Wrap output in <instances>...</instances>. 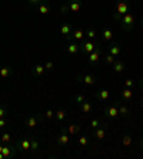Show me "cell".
<instances>
[{"label":"cell","mask_w":143,"mask_h":159,"mask_svg":"<svg viewBox=\"0 0 143 159\" xmlns=\"http://www.w3.org/2000/svg\"><path fill=\"white\" fill-rule=\"evenodd\" d=\"M86 36H87V39L89 40H93L94 37H96V30H93V29H89L87 32L84 33Z\"/></svg>","instance_id":"f546056e"},{"label":"cell","mask_w":143,"mask_h":159,"mask_svg":"<svg viewBox=\"0 0 143 159\" xmlns=\"http://www.w3.org/2000/svg\"><path fill=\"white\" fill-rule=\"evenodd\" d=\"M44 116H46V118H47V119H52V118H53V116H55V113H53V110H46V113H44Z\"/></svg>","instance_id":"f35d334b"},{"label":"cell","mask_w":143,"mask_h":159,"mask_svg":"<svg viewBox=\"0 0 143 159\" xmlns=\"http://www.w3.org/2000/svg\"><path fill=\"white\" fill-rule=\"evenodd\" d=\"M55 118H56V119H57L59 122H62L63 119H65V118H66V113H65V110L59 109V110H57V112L55 113Z\"/></svg>","instance_id":"4316f807"},{"label":"cell","mask_w":143,"mask_h":159,"mask_svg":"<svg viewBox=\"0 0 143 159\" xmlns=\"http://www.w3.org/2000/svg\"><path fill=\"white\" fill-rule=\"evenodd\" d=\"M122 143H123L125 146H129V145L132 143V136H129V135L123 136V139H122Z\"/></svg>","instance_id":"1f68e13d"},{"label":"cell","mask_w":143,"mask_h":159,"mask_svg":"<svg viewBox=\"0 0 143 159\" xmlns=\"http://www.w3.org/2000/svg\"><path fill=\"white\" fill-rule=\"evenodd\" d=\"M75 99H76V103H83V102H84V100H86V98H84V96H83V95H76V96H75Z\"/></svg>","instance_id":"e575fe53"},{"label":"cell","mask_w":143,"mask_h":159,"mask_svg":"<svg viewBox=\"0 0 143 159\" xmlns=\"http://www.w3.org/2000/svg\"><path fill=\"white\" fill-rule=\"evenodd\" d=\"M103 39H105L106 42H110V40L113 39V32H112V29L106 28L105 30H103Z\"/></svg>","instance_id":"484cf974"},{"label":"cell","mask_w":143,"mask_h":159,"mask_svg":"<svg viewBox=\"0 0 143 159\" xmlns=\"http://www.w3.org/2000/svg\"><path fill=\"white\" fill-rule=\"evenodd\" d=\"M5 126H6L5 119H3V118H0V129H2V128H5Z\"/></svg>","instance_id":"b9f144b4"},{"label":"cell","mask_w":143,"mask_h":159,"mask_svg":"<svg viewBox=\"0 0 143 159\" xmlns=\"http://www.w3.org/2000/svg\"><path fill=\"white\" fill-rule=\"evenodd\" d=\"M6 115H7V109H6L5 106L0 105V118H5Z\"/></svg>","instance_id":"8d00e7d4"},{"label":"cell","mask_w":143,"mask_h":159,"mask_svg":"<svg viewBox=\"0 0 143 159\" xmlns=\"http://www.w3.org/2000/svg\"><path fill=\"white\" fill-rule=\"evenodd\" d=\"M122 98L125 99V100H130V99L133 98V92L130 90V88L123 89V90H122Z\"/></svg>","instance_id":"cb8c5ba5"},{"label":"cell","mask_w":143,"mask_h":159,"mask_svg":"<svg viewBox=\"0 0 143 159\" xmlns=\"http://www.w3.org/2000/svg\"><path fill=\"white\" fill-rule=\"evenodd\" d=\"M107 50H109L110 55H113L116 57V56L120 53V46H119L117 43H110L109 46H107Z\"/></svg>","instance_id":"5bb4252c"},{"label":"cell","mask_w":143,"mask_h":159,"mask_svg":"<svg viewBox=\"0 0 143 159\" xmlns=\"http://www.w3.org/2000/svg\"><path fill=\"white\" fill-rule=\"evenodd\" d=\"M94 47H96V43H93L92 40H84L83 39L82 40V44H80V50H82L83 53H92L94 50Z\"/></svg>","instance_id":"52a82bcc"},{"label":"cell","mask_w":143,"mask_h":159,"mask_svg":"<svg viewBox=\"0 0 143 159\" xmlns=\"http://www.w3.org/2000/svg\"><path fill=\"white\" fill-rule=\"evenodd\" d=\"M82 0H70L69 2V5H67V9H69V11H79L80 10V7H82Z\"/></svg>","instance_id":"8fae6325"},{"label":"cell","mask_w":143,"mask_h":159,"mask_svg":"<svg viewBox=\"0 0 143 159\" xmlns=\"http://www.w3.org/2000/svg\"><path fill=\"white\" fill-rule=\"evenodd\" d=\"M79 143H80L82 146H86V145H89V138L86 136V135H82V136L79 138Z\"/></svg>","instance_id":"4dcf8cb0"},{"label":"cell","mask_w":143,"mask_h":159,"mask_svg":"<svg viewBox=\"0 0 143 159\" xmlns=\"http://www.w3.org/2000/svg\"><path fill=\"white\" fill-rule=\"evenodd\" d=\"M125 85H126V88H132L133 85H135V80H133V79H126V80H125Z\"/></svg>","instance_id":"74e56055"},{"label":"cell","mask_w":143,"mask_h":159,"mask_svg":"<svg viewBox=\"0 0 143 159\" xmlns=\"http://www.w3.org/2000/svg\"><path fill=\"white\" fill-rule=\"evenodd\" d=\"M44 70H46V69H44L43 65H36L33 69H32V75H33V76H37V77H39V76H42V75H43Z\"/></svg>","instance_id":"d6986e66"},{"label":"cell","mask_w":143,"mask_h":159,"mask_svg":"<svg viewBox=\"0 0 143 159\" xmlns=\"http://www.w3.org/2000/svg\"><path fill=\"white\" fill-rule=\"evenodd\" d=\"M129 10H130V3L127 0H117V3H116V11L113 13V20L120 22V19L126 13H129Z\"/></svg>","instance_id":"6da1fadb"},{"label":"cell","mask_w":143,"mask_h":159,"mask_svg":"<svg viewBox=\"0 0 143 159\" xmlns=\"http://www.w3.org/2000/svg\"><path fill=\"white\" fill-rule=\"evenodd\" d=\"M17 152V146L14 145H10V146H3L2 148V154L5 158H11V156H14Z\"/></svg>","instance_id":"9c48e42d"},{"label":"cell","mask_w":143,"mask_h":159,"mask_svg":"<svg viewBox=\"0 0 143 159\" xmlns=\"http://www.w3.org/2000/svg\"><path fill=\"white\" fill-rule=\"evenodd\" d=\"M80 131H82V126H79L76 123H72V125H69V126L66 128V132H69L70 135H76V133H79Z\"/></svg>","instance_id":"ffe728a7"},{"label":"cell","mask_w":143,"mask_h":159,"mask_svg":"<svg viewBox=\"0 0 143 159\" xmlns=\"http://www.w3.org/2000/svg\"><path fill=\"white\" fill-rule=\"evenodd\" d=\"M97 98L100 99V100H107L109 99V92L106 90V89H100V90H97Z\"/></svg>","instance_id":"d4e9b609"},{"label":"cell","mask_w":143,"mask_h":159,"mask_svg":"<svg viewBox=\"0 0 143 159\" xmlns=\"http://www.w3.org/2000/svg\"><path fill=\"white\" fill-rule=\"evenodd\" d=\"M0 139H2V142H5V143H9L10 142V133H7V132H5V133H2L0 135Z\"/></svg>","instance_id":"f1b7e54d"},{"label":"cell","mask_w":143,"mask_h":159,"mask_svg":"<svg viewBox=\"0 0 143 159\" xmlns=\"http://www.w3.org/2000/svg\"><path fill=\"white\" fill-rule=\"evenodd\" d=\"M102 125V121H99V119H92L90 121V126L93 128V129H96L97 126H100Z\"/></svg>","instance_id":"d6a6232c"},{"label":"cell","mask_w":143,"mask_h":159,"mask_svg":"<svg viewBox=\"0 0 143 159\" xmlns=\"http://www.w3.org/2000/svg\"><path fill=\"white\" fill-rule=\"evenodd\" d=\"M77 79H79L80 82L89 85V86H94V85H96V77H94L93 75H89V73L87 75H79Z\"/></svg>","instance_id":"ba28073f"},{"label":"cell","mask_w":143,"mask_h":159,"mask_svg":"<svg viewBox=\"0 0 143 159\" xmlns=\"http://www.w3.org/2000/svg\"><path fill=\"white\" fill-rule=\"evenodd\" d=\"M80 109H82L83 113H90L92 112V103L87 102V100H84L83 103H80Z\"/></svg>","instance_id":"603a6c76"},{"label":"cell","mask_w":143,"mask_h":159,"mask_svg":"<svg viewBox=\"0 0 143 159\" xmlns=\"http://www.w3.org/2000/svg\"><path fill=\"white\" fill-rule=\"evenodd\" d=\"M37 11L40 15H46V13H49L50 11V6L49 3H44V2H40L37 5Z\"/></svg>","instance_id":"9a60e30c"},{"label":"cell","mask_w":143,"mask_h":159,"mask_svg":"<svg viewBox=\"0 0 143 159\" xmlns=\"http://www.w3.org/2000/svg\"><path fill=\"white\" fill-rule=\"evenodd\" d=\"M72 32H73V29H72L70 23H65V24L60 28V33H62V34H65V36H66V39L72 34Z\"/></svg>","instance_id":"e0dca14e"},{"label":"cell","mask_w":143,"mask_h":159,"mask_svg":"<svg viewBox=\"0 0 143 159\" xmlns=\"http://www.w3.org/2000/svg\"><path fill=\"white\" fill-rule=\"evenodd\" d=\"M72 39H76V40H80L82 42L83 39H84V32L80 30V29H76V30H73L72 34L67 37V40H72Z\"/></svg>","instance_id":"4fadbf2b"},{"label":"cell","mask_w":143,"mask_h":159,"mask_svg":"<svg viewBox=\"0 0 143 159\" xmlns=\"http://www.w3.org/2000/svg\"><path fill=\"white\" fill-rule=\"evenodd\" d=\"M43 66H44V69H46V70H53V67H55V65H53L52 62H46Z\"/></svg>","instance_id":"d590c367"},{"label":"cell","mask_w":143,"mask_h":159,"mask_svg":"<svg viewBox=\"0 0 143 159\" xmlns=\"http://www.w3.org/2000/svg\"><path fill=\"white\" fill-rule=\"evenodd\" d=\"M140 103H142V106H143V99H142V102H140Z\"/></svg>","instance_id":"c3c4849f"},{"label":"cell","mask_w":143,"mask_h":159,"mask_svg":"<svg viewBox=\"0 0 143 159\" xmlns=\"http://www.w3.org/2000/svg\"><path fill=\"white\" fill-rule=\"evenodd\" d=\"M10 75H11L10 66H2V67H0V76L2 77H9Z\"/></svg>","instance_id":"7402d4cb"},{"label":"cell","mask_w":143,"mask_h":159,"mask_svg":"<svg viewBox=\"0 0 143 159\" xmlns=\"http://www.w3.org/2000/svg\"><path fill=\"white\" fill-rule=\"evenodd\" d=\"M40 121H42V115H40V113H37V115H30L26 118L24 125L27 128H34V126H37V123Z\"/></svg>","instance_id":"5b68a950"},{"label":"cell","mask_w":143,"mask_h":159,"mask_svg":"<svg viewBox=\"0 0 143 159\" xmlns=\"http://www.w3.org/2000/svg\"><path fill=\"white\" fill-rule=\"evenodd\" d=\"M135 23H136V16L133 15V13H126L125 16L120 19V24H122V28L125 29L126 32H130L133 29V26H135Z\"/></svg>","instance_id":"7a4b0ae2"},{"label":"cell","mask_w":143,"mask_h":159,"mask_svg":"<svg viewBox=\"0 0 143 159\" xmlns=\"http://www.w3.org/2000/svg\"><path fill=\"white\" fill-rule=\"evenodd\" d=\"M140 88L143 89V79H140Z\"/></svg>","instance_id":"ee69618b"},{"label":"cell","mask_w":143,"mask_h":159,"mask_svg":"<svg viewBox=\"0 0 143 159\" xmlns=\"http://www.w3.org/2000/svg\"><path fill=\"white\" fill-rule=\"evenodd\" d=\"M126 69V66H125V63L122 60H115V63H113V70L116 72V73H120V72H123Z\"/></svg>","instance_id":"44dd1931"},{"label":"cell","mask_w":143,"mask_h":159,"mask_svg":"<svg viewBox=\"0 0 143 159\" xmlns=\"http://www.w3.org/2000/svg\"><path fill=\"white\" fill-rule=\"evenodd\" d=\"M115 60H116V59H115V56H113V55H110V53H109V55H106V63H107V65H113Z\"/></svg>","instance_id":"836d02e7"},{"label":"cell","mask_w":143,"mask_h":159,"mask_svg":"<svg viewBox=\"0 0 143 159\" xmlns=\"http://www.w3.org/2000/svg\"><path fill=\"white\" fill-rule=\"evenodd\" d=\"M116 105H110L105 109V119H110V118H115V116L119 115V109H117V103L119 102H115Z\"/></svg>","instance_id":"8992f818"},{"label":"cell","mask_w":143,"mask_h":159,"mask_svg":"<svg viewBox=\"0 0 143 159\" xmlns=\"http://www.w3.org/2000/svg\"><path fill=\"white\" fill-rule=\"evenodd\" d=\"M106 132H107V125H106V123H102L100 126L93 129V138L96 141H102V139L106 136Z\"/></svg>","instance_id":"277c9868"},{"label":"cell","mask_w":143,"mask_h":159,"mask_svg":"<svg viewBox=\"0 0 143 159\" xmlns=\"http://www.w3.org/2000/svg\"><path fill=\"white\" fill-rule=\"evenodd\" d=\"M42 2H44V3H49L50 0H42Z\"/></svg>","instance_id":"f6af8a7d"},{"label":"cell","mask_w":143,"mask_h":159,"mask_svg":"<svg viewBox=\"0 0 143 159\" xmlns=\"http://www.w3.org/2000/svg\"><path fill=\"white\" fill-rule=\"evenodd\" d=\"M79 50H80V44L75 43V42H70L69 46H67V52H69L70 55H77Z\"/></svg>","instance_id":"2e32d148"},{"label":"cell","mask_w":143,"mask_h":159,"mask_svg":"<svg viewBox=\"0 0 143 159\" xmlns=\"http://www.w3.org/2000/svg\"><path fill=\"white\" fill-rule=\"evenodd\" d=\"M140 148L143 149V138H142V139H140Z\"/></svg>","instance_id":"7bdbcfd3"},{"label":"cell","mask_w":143,"mask_h":159,"mask_svg":"<svg viewBox=\"0 0 143 159\" xmlns=\"http://www.w3.org/2000/svg\"><path fill=\"white\" fill-rule=\"evenodd\" d=\"M100 56H102V47H100V43H99V42H96V47H94V50L92 52V53H89V57H87L89 65L93 67V66L96 65L97 62H99Z\"/></svg>","instance_id":"3957f363"},{"label":"cell","mask_w":143,"mask_h":159,"mask_svg":"<svg viewBox=\"0 0 143 159\" xmlns=\"http://www.w3.org/2000/svg\"><path fill=\"white\" fill-rule=\"evenodd\" d=\"M40 148V145L36 139H30V151H39Z\"/></svg>","instance_id":"83f0119b"},{"label":"cell","mask_w":143,"mask_h":159,"mask_svg":"<svg viewBox=\"0 0 143 159\" xmlns=\"http://www.w3.org/2000/svg\"><path fill=\"white\" fill-rule=\"evenodd\" d=\"M140 23H142V28H143V17H142V20H140Z\"/></svg>","instance_id":"7dc6e473"},{"label":"cell","mask_w":143,"mask_h":159,"mask_svg":"<svg viewBox=\"0 0 143 159\" xmlns=\"http://www.w3.org/2000/svg\"><path fill=\"white\" fill-rule=\"evenodd\" d=\"M117 109H119V115L123 116V118L129 116V113H130L129 108H127L126 105H123V103H117Z\"/></svg>","instance_id":"ac0fdd59"},{"label":"cell","mask_w":143,"mask_h":159,"mask_svg":"<svg viewBox=\"0 0 143 159\" xmlns=\"http://www.w3.org/2000/svg\"><path fill=\"white\" fill-rule=\"evenodd\" d=\"M67 10H69V9H67V5H66V6H62V9H60V11H62V15H65V13H66Z\"/></svg>","instance_id":"60d3db41"},{"label":"cell","mask_w":143,"mask_h":159,"mask_svg":"<svg viewBox=\"0 0 143 159\" xmlns=\"http://www.w3.org/2000/svg\"><path fill=\"white\" fill-rule=\"evenodd\" d=\"M40 2H42V0H29V3H30L32 6H37Z\"/></svg>","instance_id":"ab89813d"},{"label":"cell","mask_w":143,"mask_h":159,"mask_svg":"<svg viewBox=\"0 0 143 159\" xmlns=\"http://www.w3.org/2000/svg\"><path fill=\"white\" fill-rule=\"evenodd\" d=\"M17 151H30V139H20L17 142Z\"/></svg>","instance_id":"7c38bea8"},{"label":"cell","mask_w":143,"mask_h":159,"mask_svg":"<svg viewBox=\"0 0 143 159\" xmlns=\"http://www.w3.org/2000/svg\"><path fill=\"white\" fill-rule=\"evenodd\" d=\"M56 142H57L59 146H65V145L69 143V136H67V133H66V128H62L60 129V135H59Z\"/></svg>","instance_id":"30bf717a"},{"label":"cell","mask_w":143,"mask_h":159,"mask_svg":"<svg viewBox=\"0 0 143 159\" xmlns=\"http://www.w3.org/2000/svg\"><path fill=\"white\" fill-rule=\"evenodd\" d=\"M5 158V156H3V154H0V159H3Z\"/></svg>","instance_id":"bcb514c9"}]
</instances>
